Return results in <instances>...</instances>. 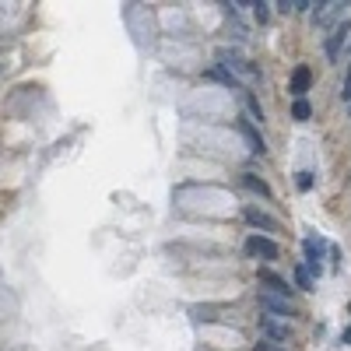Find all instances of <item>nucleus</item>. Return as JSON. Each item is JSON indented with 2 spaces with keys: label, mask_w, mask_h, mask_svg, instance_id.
Returning <instances> with one entry per match:
<instances>
[{
  "label": "nucleus",
  "mask_w": 351,
  "mask_h": 351,
  "mask_svg": "<svg viewBox=\"0 0 351 351\" xmlns=\"http://www.w3.org/2000/svg\"><path fill=\"white\" fill-rule=\"evenodd\" d=\"M348 112H351V102H348Z\"/></svg>",
  "instance_id": "nucleus-22"
},
{
  "label": "nucleus",
  "mask_w": 351,
  "mask_h": 351,
  "mask_svg": "<svg viewBox=\"0 0 351 351\" xmlns=\"http://www.w3.org/2000/svg\"><path fill=\"white\" fill-rule=\"evenodd\" d=\"M302 250H306V271H313L316 278L324 274V253H330V243L324 239V236H306V243H302Z\"/></svg>",
  "instance_id": "nucleus-1"
},
{
  "label": "nucleus",
  "mask_w": 351,
  "mask_h": 351,
  "mask_svg": "<svg viewBox=\"0 0 351 351\" xmlns=\"http://www.w3.org/2000/svg\"><path fill=\"white\" fill-rule=\"evenodd\" d=\"M309 116H313V106H309L306 99H295V106H291V120H295V123H306Z\"/></svg>",
  "instance_id": "nucleus-14"
},
{
  "label": "nucleus",
  "mask_w": 351,
  "mask_h": 351,
  "mask_svg": "<svg viewBox=\"0 0 351 351\" xmlns=\"http://www.w3.org/2000/svg\"><path fill=\"white\" fill-rule=\"evenodd\" d=\"M246 109L253 112V120H263V109H260V102H256V95H250V92H246Z\"/></svg>",
  "instance_id": "nucleus-18"
},
{
  "label": "nucleus",
  "mask_w": 351,
  "mask_h": 351,
  "mask_svg": "<svg viewBox=\"0 0 351 351\" xmlns=\"http://www.w3.org/2000/svg\"><path fill=\"white\" fill-rule=\"evenodd\" d=\"M260 285H267V291H271V295H281V299H291V288H288V281L281 278V274H274V271H267V267H263L260 274Z\"/></svg>",
  "instance_id": "nucleus-10"
},
{
  "label": "nucleus",
  "mask_w": 351,
  "mask_h": 351,
  "mask_svg": "<svg viewBox=\"0 0 351 351\" xmlns=\"http://www.w3.org/2000/svg\"><path fill=\"white\" fill-rule=\"evenodd\" d=\"M253 351H285V348H281V344H274V341H260Z\"/></svg>",
  "instance_id": "nucleus-20"
},
{
  "label": "nucleus",
  "mask_w": 351,
  "mask_h": 351,
  "mask_svg": "<svg viewBox=\"0 0 351 351\" xmlns=\"http://www.w3.org/2000/svg\"><path fill=\"white\" fill-rule=\"evenodd\" d=\"M239 183H243L246 190H253V193H260L263 200H271V197H274V193H271V186H267V183H263V180H260V176H253V172H243V176H239Z\"/></svg>",
  "instance_id": "nucleus-13"
},
{
  "label": "nucleus",
  "mask_w": 351,
  "mask_h": 351,
  "mask_svg": "<svg viewBox=\"0 0 351 351\" xmlns=\"http://www.w3.org/2000/svg\"><path fill=\"white\" fill-rule=\"evenodd\" d=\"M341 341H344V344H351V327H344V330H341Z\"/></svg>",
  "instance_id": "nucleus-21"
},
{
  "label": "nucleus",
  "mask_w": 351,
  "mask_h": 351,
  "mask_svg": "<svg viewBox=\"0 0 351 351\" xmlns=\"http://www.w3.org/2000/svg\"><path fill=\"white\" fill-rule=\"evenodd\" d=\"M246 253L253 256V260H278V243L271 239V236H260V232H253V236L246 239Z\"/></svg>",
  "instance_id": "nucleus-5"
},
{
  "label": "nucleus",
  "mask_w": 351,
  "mask_h": 351,
  "mask_svg": "<svg viewBox=\"0 0 351 351\" xmlns=\"http://www.w3.org/2000/svg\"><path fill=\"white\" fill-rule=\"evenodd\" d=\"M295 285H299V291H313V278H309V271L302 267V263L295 267Z\"/></svg>",
  "instance_id": "nucleus-15"
},
{
  "label": "nucleus",
  "mask_w": 351,
  "mask_h": 351,
  "mask_svg": "<svg viewBox=\"0 0 351 351\" xmlns=\"http://www.w3.org/2000/svg\"><path fill=\"white\" fill-rule=\"evenodd\" d=\"M260 309L267 316H278V319H288V316H299V306L291 299H281V295H271V291H260Z\"/></svg>",
  "instance_id": "nucleus-2"
},
{
  "label": "nucleus",
  "mask_w": 351,
  "mask_h": 351,
  "mask_svg": "<svg viewBox=\"0 0 351 351\" xmlns=\"http://www.w3.org/2000/svg\"><path fill=\"white\" fill-rule=\"evenodd\" d=\"M341 99L351 102V67H348V77H344V84H341Z\"/></svg>",
  "instance_id": "nucleus-19"
},
{
  "label": "nucleus",
  "mask_w": 351,
  "mask_h": 351,
  "mask_svg": "<svg viewBox=\"0 0 351 351\" xmlns=\"http://www.w3.org/2000/svg\"><path fill=\"white\" fill-rule=\"evenodd\" d=\"M204 77H208V81H218V84H225V88H232V92H243V81H239L236 74H232V71L218 67V64L204 71Z\"/></svg>",
  "instance_id": "nucleus-12"
},
{
  "label": "nucleus",
  "mask_w": 351,
  "mask_h": 351,
  "mask_svg": "<svg viewBox=\"0 0 351 351\" xmlns=\"http://www.w3.org/2000/svg\"><path fill=\"white\" fill-rule=\"evenodd\" d=\"M215 56H218V67L232 71L236 77H239V74H246V77H250V74H256V71L250 67V60H246V56H243L239 49H228V46H221V49H218Z\"/></svg>",
  "instance_id": "nucleus-3"
},
{
  "label": "nucleus",
  "mask_w": 351,
  "mask_h": 351,
  "mask_svg": "<svg viewBox=\"0 0 351 351\" xmlns=\"http://www.w3.org/2000/svg\"><path fill=\"white\" fill-rule=\"evenodd\" d=\"M348 39H351V21L344 18V21H337V25L330 28V36H327V43H324V53H327V60H337Z\"/></svg>",
  "instance_id": "nucleus-4"
},
{
  "label": "nucleus",
  "mask_w": 351,
  "mask_h": 351,
  "mask_svg": "<svg viewBox=\"0 0 351 351\" xmlns=\"http://www.w3.org/2000/svg\"><path fill=\"white\" fill-rule=\"evenodd\" d=\"M250 8H253V18H256L260 25H267V18H271L267 8H271V4H250Z\"/></svg>",
  "instance_id": "nucleus-17"
},
{
  "label": "nucleus",
  "mask_w": 351,
  "mask_h": 351,
  "mask_svg": "<svg viewBox=\"0 0 351 351\" xmlns=\"http://www.w3.org/2000/svg\"><path fill=\"white\" fill-rule=\"evenodd\" d=\"M256 327H260V334L267 337V341H274V344H281V341H288L291 337V327L285 324V319H278V316H267L263 313L260 319H256Z\"/></svg>",
  "instance_id": "nucleus-6"
},
{
  "label": "nucleus",
  "mask_w": 351,
  "mask_h": 351,
  "mask_svg": "<svg viewBox=\"0 0 351 351\" xmlns=\"http://www.w3.org/2000/svg\"><path fill=\"white\" fill-rule=\"evenodd\" d=\"M239 134L246 137V144H250L253 155H267V144H263V137H260V130L253 127V120H239Z\"/></svg>",
  "instance_id": "nucleus-11"
},
{
  "label": "nucleus",
  "mask_w": 351,
  "mask_h": 351,
  "mask_svg": "<svg viewBox=\"0 0 351 351\" xmlns=\"http://www.w3.org/2000/svg\"><path fill=\"white\" fill-rule=\"evenodd\" d=\"M295 186H299L302 193H306V190H313V172H309V169H302V172L295 176Z\"/></svg>",
  "instance_id": "nucleus-16"
},
{
  "label": "nucleus",
  "mask_w": 351,
  "mask_h": 351,
  "mask_svg": "<svg viewBox=\"0 0 351 351\" xmlns=\"http://www.w3.org/2000/svg\"><path fill=\"white\" fill-rule=\"evenodd\" d=\"M309 84H313V71H309L306 64H299L295 71H291V77H288V95H291V99H306Z\"/></svg>",
  "instance_id": "nucleus-8"
},
{
  "label": "nucleus",
  "mask_w": 351,
  "mask_h": 351,
  "mask_svg": "<svg viewBox=\"0 0 351 351\" xmlns=\"http://www.w3.org/2000/svg\"><path fill=\"white\" fill-rule=\"evenodd\" d=\"M243 218H246V225H250V228H256V232H260V236H274V232H281L278 218H271L267 211H260V208H246V211H243Z\"/></svg>",
  "instance_id": "nucleus-7"
},
{
  "label": "nucleus",
  "mask_w": 351,
  "mask_h": 351,
  "mask_svg": "<svg viewBox=\"0 0 351 351\" xmlns=\"http://www.w3.org/2000/svg\"><path fill=\"white\" fill-rule=\"evenodd\" d=\"M330 21H344V4H316L313 25H316V28H327Z\"/></svg>",
  "instance_id": "nucleus-9"
}]
</instances>
